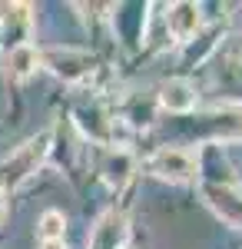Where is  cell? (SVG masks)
<instances>
[{"instance_id": "6da1fadb", "label": "cell", "mask_w": 242, "mask_h": 249, "mask_svg": "<svg viewBox=\"0 0 242 249\" xmlns=\"http://www.w3.org/2000/svg\"><path fill=\"white\" fill-rule=\"evenodd\" d=\"M47 153H50V133H40L34 140H27L23 146H17L0 163V190H17L20 183H27Z\"/></svg>"}, {"instance_id": "7a4b0ae2", "label": "cell", "mask_w": 242, "mask_h": 249, "mask_svg": "<svg viewBox=\"0 0 242 249\" xmlns=\"http://www.w3.org/2000/svg\"><path fill=\"white\" fill-rule=\"evenodd\" d=\"M149 170L156 173L159 179H169V183H186L199 173V160L189 153V150H179V146H163L156 150L153 160H149Z\"/></svg>"}, {"instance_id": "3957f363", "label": "cell", "mask_w": 242, "mask_h": 249, "mask_svg": "<svg viewBox=\"0 0 242 249\" xmlns=\"http://www.w3.org/2000/svg\"><path fill=\"white\" fill-rule=\"evenodd\" d=\"M123 239H126V219L120 213H103L90 232V249H120Z\"/></svg>"}, {"instance_id": "277c9868", "label": "cell", "mask_w": 242, "mask_h": 249, "mask_svg": "<svg viewBox=\"0 0 242 249\" xmlns=\"http://www.w3.org/2000/svg\"><path fill=\"white\" fill-rule=\"evenodd\" d=\"M199 23H203V17H199V7H196V3H173L169 14H166V27L176 40L196 37Z\"/></svg>"}, {"instance_id": "5b68a950", "label": "cell", "mask_w": 242, "mask_h": 249, "mask_svg": "<svg viewBox=\"0 0 242 249\" xmlns=\"http://www.w3.org/2000/svg\"><path fill=\"white\" fill-rule=\"evenodd\" d=\"M100 173H103V179L110 186H123L133 173V156L123 146H110V150H103V156H100Z\"/></svg>"}, {"instance_id": "8992f818", "label": "cell", "mask_w": 242, "mask_h": 249, "mask_svg": "<svg viewBox=\"0 0 242 249\" xmlns=\"http://www.w3.org/2000/svg\"><path fill=\"white\" fill-rule=\"evenodd\" d=\"M159 107L169 113H189L196 107V90L186 80H169L159 87Z\"/></svg>"}, {"instance_id": "52a82bcc", "label": "cell", "mask_w": 242, "mask_h": 249, "mask_svg": "<svg viewBox=\"0 0 242 249\" xmlns=\"http://www.w3.org/2000/svg\"><path fill=\"white\" fill-rule=\"evenodd\" d=\"M37 63H40V53L30 47V43H23V47H17V50H10V53H7V80L23 83L27 77H34Z\"/></svg>"}, {"instance_id": "ba28073f", "label": "cell", "mask_w": 242, "mask_h": 249, "mask_svg": "<svg viewBox=\"0 0 242 249\" xmlns=\"http://www.w3.org/2000/svg\"><path fill=\"white\" fill-rule=\"evenodd\" d=\"M63 230H67V219H63V213H56V210H47L43 216H40V223H37L40 243H53V239H63Z\"/></svg>"}, {"instance_id": "9c48e42d", "label": "cell", "mask_w": 242, "mask_h": 249, "mask_svg": "<svg viewBox=\"0 0 242 249\" xmlns=\"http://www.w3.org/2000/svg\"><path fill=\"white\" fill-rule=\"evenodd\" d=\"M80 120H93V123H100V120H103V123H106V116L100 113V110H80ZM110 136H116V123H110L103 133H100V130H93V140H110Z\"/></svg>"}, {"instance_id": "30bf717a", "label": "cell", "mask_w": 242, "mask_h": 249, "mask_svg": "<svg viewBox=\"0 0 242 249\" xmlns=\"http://www.w3.org/2000/svg\"><path fill=\"white\" fill-rule=\"evenodd\" d=\"M40 249H67L63 239H53V243H40Z\"/></svg>"}, {"instance_id": "8fae6325", "label": "cell", "mask_w": 242, "mask_h": 249, "mask_svg": "<svg viewBox=\"0 0 242 249\" xmlns=\"http://www.w3.org/2000/svg\"><path fill=\"white\" fill-rule=\"evenodd\" d=\"M3 213H7V203H3V193H0V219H3Z\"/></svg>"}]
</instances>
